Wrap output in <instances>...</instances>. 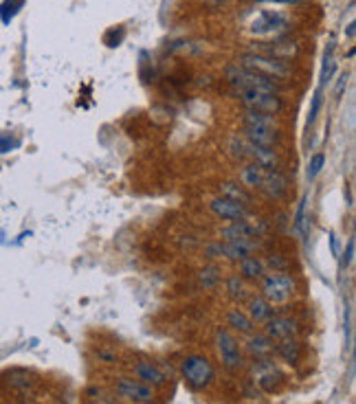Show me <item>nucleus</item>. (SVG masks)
<instances>
[{
    "mask_svg": "<svg viewBox=\"0 0 356 404\" xmlns=\"http://www.w3.org/2000/svg\"><path fill=\"white\" fill-rule=\"evenodd\" d=\"M237 64L257 73V75L268 77L271 82H275V79H288L290 73H292L284 59L268 57V55H262V53H244Z\"/></svg>",
    "mask_w": 356,
    "mask_h": 404,
    "instance_id": "obj_1",
    "label": "nucleus"
},
{
    "mask_svg": "<svg viewBox=\"0 0 356 404\" xmlns=\"http://www.w3.org/2000/svg\"><path fill=\"white\" fill-rule=\"evenodd\" d=\"M231 150L233 154L242 156V158H251V163L260 165L262 170H277L280 167V156L273 148H262V145H255L251 143L249 138L244 136H233L231 138Z\"/></svg>",
    "mask_w": 356,
    "mask_h": 404,
    "instance_id": "obj_2",
    "label": "nucleus"
},
{
    "mask_svg": "<svg viewBox=\"0 0 356 404\" xmlns=\"http://www.w3.org/2000/svg\"><path fill=\"white\" fill-rule=\"evenodd\" d=\"M227 79L235 90H264V93H277V84L271 82L268 77L257 75L240 64L227 66Z\"/></svg>",
    "mask_w": 356,
    "mask_h": 404,
    "instance_id": "obj_3",
    "label": "nucleus"
},
{
    "mask_svg": "<svg viewBox=\"0 0 356 404\" xmlns=\"http://www.w3.org/2000/svg\"><path fill=\"white\" fill-rule=\"evenodd\" d=\"M183 378L185 382L191 387V389H207L213 378H215V372H213V365L205 358V356H187L183 360Z\"/></svg>",
    "mask_w": 356,
    "mask_h": 404,
    "instance_id": "obj_4",
    "label": "nucleus"
},
{
    "mask_svg": "<svg viewBox=\"0 0 356 404\" xmlns=\"http://www.w3.org/2000/svg\"><path fill=\"white\" fill-rule=\"evenodd\" d=\"M292 292H295L292 277L284 273H271L268 277H264L262 295L271 306H282V303H286L292 297Z\"/></svg>",
    "mask_w": 356,
    "mask_h": 404,
    "instance_id": "obj_5",
    "label": "nucleus"
},
{
    "mask_svg": "<svg viewBox=\"0 0 356 404\" xmlns=\"http://www.w3.org/2000/svg\"><path fill=\"white\" fill-rule=\"evenodd\" d=\"M240 101L253 112H264V114H277L284 108V101L277 93H264V90H237Z\"/></svg>",
    "mask_w": 356,
    "mask_h": 404,
    "instance_id": "obj_6",
    "label": "nucleus"
},
{
    "mask_svg": "<svg viewBox=\"0 0 356 404\" xmlns=\"http://www.w3.org/2000/svg\"><path fill=\"white\" fill-rule=\"evenodd\" d=\"M215 347H218V356H220L222 365L231 372L240 369L242 367V352H240V345H237L235 336L220 328L215 332Z\"/></svg>",
    "mask_w": 356,
    "mask_h": 404,
    "instance_id": "obj_7",
    "label": "nucleus"
},
{
    "mask_svg": "<svg viewBox=\"0 0 356 404\" xmlns=\"http://www.w3.org/2000/svg\"><path fill=\"white\" fill-rule=\"evenodd\" d=\"M114 391L130 400V402H136V404H148L154 400V391L150 385L146 382H138V380H132V378H119L117 385H114Z\"/></svg>",
    "mask_w": 356,
    "mask_h": 404,
    "instance_id": "obj_8",
    "label": "nucleus"
},
{
    "mask_svg": "<svg viewBox=\"0 0 356 404\" xmlns=\"http://www.w3.org/2000/svg\"><path fill=\"white\" fill-rule=\"evenodd\" d=\"M209 209L222 220H229V222H242L249 218V211H247V205H240V202L235 200H229V198H213Z\"/></svg>",
    "mask_w": 356,
    "mask_h": 404,
    "instance_id": "obj_9",
    "label": "nucleus"
},
{
    "mask_svg": "<svg viewBox=\"0 0 356 404\" xmlns=\"http://www.w3.org/2000/svg\"><path fill=\"white\" fill-rule=\"evenodd\" d=\"M264 326H266V338L271 340H284V338L297 336V332H299L297 321L290 316H273Z\"/></svg>",
    "mask_w": 356,
    "mask_h": 404,
    "instance_id": "obj_10",
    "label": "nucleus"
},
{
    "mask_svg": "<svg viewBox=\"0 0 356 404\" xmlns=\"http://www.w3.org/2000/svg\"><path fill=\"white\" fill-rule=\"evenodd\" d=\"M255 380L264 391L271 393V391H275L277 387H280L282 374L277 372V367L273 365V362H268L266 358H260V360H257V365H255Z\"/></svg>",
    "mask_w": 356,
    "mask_h": 404,
    "instance_id": "obj_11",
    "label": "nucleus"
},
{
    "mask_svg": "<svg viewBox=\"0 0 356 404\" xmlns=\"http://www.w3.org/2000/svg\"><path fill=\"white\" fill-rule=\"evenodd\" d=\"M244 138H249L251 143L262 145V148H275L280 143L282 132L280 128H264V126H244Z\"/></svg>",
    "mask_w": 356,
    "mask_h": 404,
    "instance_id": "obj_12",
    "label": "nucleus"
},
{
    "mask_svg": "<svg viewBox=\"0 0 356 404\" xmlns=\"http://www.w3.org/2000/svg\"><path fill=\"white\" fill-rule=\"evenodd\" d=\"M288 27V20L284 13H275V11H264L255 18L253 23V33L257 35H264V33H277V31H284Z\"/></svg>",
    "mask_w": 356,
    "mask_h": 404,
    "instance_id": "obj_13",
    "label": "nucleus"
},
{
    "mask_svg": "<svg viewBox=\"0 0 356 404\" xmlns=\"http://www.w3.org/2000/svg\"><path fill=\"white\" fill-rule=\"evenodd\" d=\"M262 191L273 198V200H282L288 194V178L280 170H268L264 172L262 180Z\"/></svg>",
    "mask_w": 356,
    "mask_h": 404,
    "instance_id": "obj_14",
    "label": "nucleus"
},
{
    "mask_svg": "<svg viewBox=\"0 0 356 404\" xmlns=\"http://www.w3.org/2000/svg\"><path fill=\"white\" fill-rule=\"evenodd\" d=\"M275 352L280 354V358H282V360H286L288 365H297V362L302 360V354H304V350H302V343L297 340L295 336L284 338V340H277Z\"/></svg>",
    "mask_w": 356,
    "mask_h": 404,
    "instance_id": "obj_15",
    "label": "nucleus"
},
{
    "mask_svg": "<svg viewBox=\"0 0 356 404\" xmlns=\"http://www.w3.org/2000/svg\"><path fill=\"white\" fill-rule=\"evenodd\" d=\"M275 316L273 312V306L264 299V297H253L249 301V319L253 323H257V326H264L266 321H271Z\"/></svg>",
    "mask_w": 356,
    "mask_h": 404,
    "instance_id": "obj_16",
    "label": "nucleus"
},
{
    "mask_svg": "<svg viewBox=\"0 0 356 404\" xmlns=\"http://www.w3.org/2000/svg\"><path fill=\"white\" fill-rule=\"evenodd\" d=\"M134 374H136V378H141V382H146V385H163V382L167 380L165 374L148 360L136 362Z\"/></svg>",
    "mask_w": 356,
    "mask_h": 404,
    "instance_id": "obj_17",
    "label": "nucleus"
},
{
    "mask_svg": "<svg viewBox=\"0 0 356 404\" xmlns=\"http://www.w3.org/2000/svg\"><path fill=\"white\" fill-rule=\"evenodd\" d=\"M264 275H266V266L262 259L251 257V255L240 259V277L257 281V279H264Z\"/></svg>",
    "mask_w": 356,
    "mask_h": 404,
    "instance_id": "obj_18",
    "label": "nucleus"
},
{
    "mask_svg": "<svg viewBox=\"0 0 356 404\" xmlns=\"http://www.w3.org/2000/svg\"><path fill=\"white\" fill-rule=\"evenodd\" d=\"M264 172L260 165H255V163H249L242 167L240 172V180H242V187L247 189H262V180H264Z\"/></svg>",
    "mask_w": 356,
    "mask_h": 404,
    "instance_id": "obj_19",
    "label": "nucleus"
},
{
    "mask_svg": "<svg viewBox=\"0 0 356 404\" xmlns=\"http://www.w3.org/2000/svg\"><path fill=\"white\" fill-rule=\"evenodd\" d=\"M220 194H222V198L235 200V202H240V205H249V202H251V194L237 183H222Z\"/></svg>",
    "mask_w": 356,
    "mask_h": 404,
    "instance_id": "obj_20",
    "label": "nucleus"
},
{
    "mask_svg": "<svg viewBox=\"0 0 356 404\" xmlns=\"http://www.w3.org/2000/svg\"><path fill=\"white\" fill-rule=\"evenodd\" d=\"M249 352L260 360V358H266L268 354L275 352V345H273V340L266 338V336H253L249 340Z\"/></svg>",
    "mask_w": 356,
    "mask_h": 404,
    "instance_id": "obj_21",
    "label": "nucleus"
},
{
    "mask_svg": "<svg viewBox=\"0 0 356 404\" xmlns=\"http://www.w3.org/2000/svg\"><path fill=\"white\" fill-rule=\"evenodd\" d=\"M227 323L235 332H240V334H251L253 332V321L244 312H240V310H231L227 314Z\"/></svg>",
    "mask_w": 356,
    "mask_h": 404,
    "instance_id": "obj_22",
    "label": "nucleus"
},
{
    "mask_svg": "<svg viewBox=\"0 0 356 404\" xmlns=\"http://www.w3.org/2000/svg\"><path fill=\"white\" fill-rule=\"evenodd\" d=\"M244 126H264V128H280L277 126V119L273 114H264V112H253L249 110L244 114Z\"/></svg>",
    "mask_w": 356,
    "mask_h": 404,
    "instance_id": "obj_23",
    "label": "nucleus"
},
{
    "mask_svg": "<svg viewBox=\"0 0 356 404\" xmlns=\"http://www.w3.org/2000/svg\"><path fill=\"white\" fill-rule=\"evenodd\" d=\"M227 290H229V295H231L233 301H244V299H247V286H244V281H242L240 275L229 277V281H227Z\"/></svg>",
    "mask_w": 356,
    "mask_h": 404,
    "instance_id": "obj_24",
    "label": "nucleus"
},
{
    "mask_svg": "<svg viewBox=\"0 0 356 404\" xmlns=\"http://www.w3.org/2000/svg\"><path fill=\"white\" fill-rule=\"evenodd\" d=\"M218 281H220V273H218V268L215 266H207L203 273H201V286L203 288H213V286H218Z\"/></svg>",
    "mask_w": 356,
    "mask_h": 404,
    "instance_id": "obj_25",
    "label": "nucleus"
},
{
    "mask_svg": "<svg viewBox=\"0 0 356 404\" xmlns=\"http://www.w3.org/2000/svg\"><path fill=\"white\" fill-rule=\"evenodd\" d=\"M324 163H326V156H324L321 152H319V154H314V156L310 158V165H308V180H314L316 176H319Z\"/></svg>",
    "mask_w": 356,
    "mask_h": 404,
    "instance_id": "obj_26",
    "label": "nucleus"
},
{
    "mask_svg": "<svg viewBox=\"0 0 356 404\" xmlns=\"http://www.w3.org/2000/svg\"><path fill=\"white\" fill-rule=\"evenodd\" d=\"M304 211H306V198L299 202V207H297V213H295V231L297 233H304V222H306Z\"/></svg>",
    "mask_w": 356,
    "mask_h": 404,
    "instance_id": "obj_27",
    "label": "nucleus"
},
{
    "mask_svg": "<svg viewBox=\"0 0 356 404\" xmlns=\"http://www.w3.org/2000/svg\"><path fill=\"white\" fill-rule=\"evenodd\" d=\"M321 101H324V95H321V90H319V93H316V95L312 97V106H310V114H308V124H312V121L316 119V114H319Z\"/></svg>",
    "mask_w": 356,
    "mask_h": 404,
    "instance_id": "obj_28",
    "label": "nucleus"
},
{
    "mask_svg": "<svg viewBox=\"0 0 356 404\" xmlns=\"http://www.w3.org/2000/svg\"><path fill=\"white\" fill-rule=\"evenodd\" d=\"M264 266L273 268L275 273H282V271H286V268H288V261H286L284 257H271Z\"/></svg>",
    "mask_w": 356,
    "mask_h": 404,
    "instance_id": "obj_29",
    "label": "nucleus"
},
{
    "mask_svg": "<svg viewBox=\"0 0 356 404\" xmlns=\"http://www.w3.org/2000/svg\"><path fill=\"white\" fill-rule=\"evenodd\" d=\"M13 145H16V141H13L11 136H0V154H3V152H9Z\"/></svg>",
    "mask_w": 356,
    "mask_h": 404,
    "instance_id": "obj_30",
    "label": "nucleus"
},
{
    "mask_svg": "<svg viewBox=\"0 0 356 404\" xmlns=\"http://www.w3.org/2000/svg\"><path fill=\"white\" fill-rule=\"evenodd\" d=\"M352 255H354V239L348 242V251H345V257H343V266H348L352 261Z\"/></svg>",
    "mask_w": 356,
    "mask_h": 404,
    "instance_id": "obj_31",
    "label": "nucleus"
},
{
    "mask_svg": "<svg viewBox=\"0 0 356 404\" xmlns=\"http://www.w3.org/2000/svg\"><path fill=\"white\" fill-rule=\"evenodd\" d=\"M348 86V75H341L339 77V84H336V90H334V95L336 97H341V93H343V88Z\"/></svg>",
    "mask_w": 356,
    "mask_h": 404,
    "instance_id": "obj_32",
    "label": "nucleus"
},
{
    "mask_svg": "<svg viewBox=\"0 0 356 404\" xmlns=\"http://www.w3.org/2000/svg\"><path fill=\"white\" fill-rule=\"evenodd\" d=\"M348 35H350V37H354V23H350V25H348Z\"/></svg>",
    "mask_w": 356,
    "mask_h": 404,
    "instance_id": "obj_33",
    "label": "nucleus"
},
{
    "mask_svg": "<svg viewBox=\"0 0 356 404\" xmlns=\"http://www.w3.org/2000/svg\"><path fill=\"white\" fill-rule=\"evenodd\" d=\"M207 3H215V5H220V3H227V0H207Z\"/></svg>",
    "mask_w": 356,
    "mask_h": 404,
    "instance_id": "obj_34",
    "label": "nucleus"
}]
</instances>
